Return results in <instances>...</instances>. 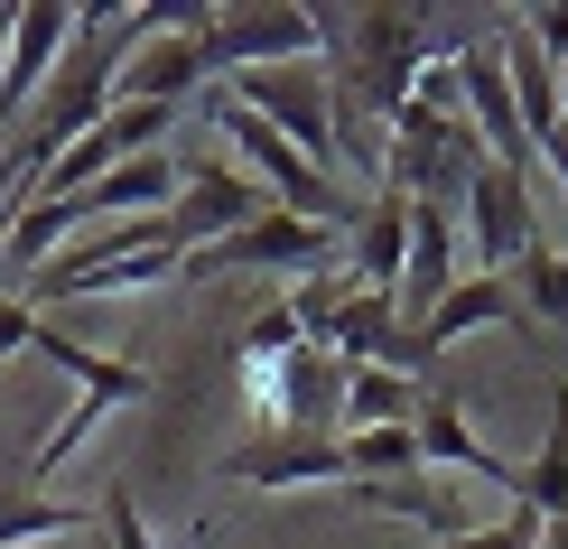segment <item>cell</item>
Here are the masks:
<instances>
[{"label": "cell", "mask_w": 568, "mask_h": 549, "mask_svg": "<svg viewBox=\"0 0 568 549\" xmlns=\"http://www.w3.org/2000/svg\"><path fill=\"white\" fill-rule=\"evenodd\" d=\"M317 47L336 65H326V84H336V112L354 122H400L410 112L419 75H429V47H419V10H317Z\"/></svg>", "instance_id": "cell-1"}, {"label": "cell", "mask_w": 568, "mask_h": 549, "mask_svg": "<svg viewBox=\"0 0 568 549\" xmlns=\"http://www.w3.org/2000/svg\"><path fill=\"white\" fill-rule=\"evenodd\" d=\"M205 122H215V131L233 140V150H243V177L262 186V196H271L280 214H298V224H345V233H354V214H364V196H345V186L326 177L317 159H298L290 140H280V131L262 122V112H243V103H233L224 84L205 93Z\"/></svg>", "instance_id": "cell-2"}, {"label": "cell", "mask_w": 568, "mask_h": 549, "mask_svg": "<svg viewBox=\"0 0 568 549\" xmlns=\"http://www.w3.org/2000/svg\"><path fill=\"white\" fill-rule=\"evenodd\" d=\"M224 93H233L243 112H262L298 159H317V169L336 177V84H326V65H262V75H224Z\"/></svg>", "instance_id": "cell-3"}, {"label": "cell", "mask_w": 568, "mask_h": 549, "mask_svg": "<svg viewBox=\"0 0 568 549\" xmlns=\"http://www.w3.org/2000/svg\"><path fill=\"white\" fill-rule=\"evenodd\" d=\"M243 400L262 428H298V438H336V410H345V364L317 345L280 354V364H243Z\"/></svg>", "instance_id": "cell-4"}, {"label": "cell", "mask_w": 568, "mask_h": 549, "mask_svg": "<svg viewBox=\"0 0 568 549\" xmlns=\"http://www.w3.org/2000/svg\"><path fill=\"white\" fill-rule=\"evenodd\" d=\"M224 271H271V279H317L326 271V224H298V214L262 205L252 224H233L224 243L186 252L178 279H224Z\"/></svg>", "instance_id": "cell-5"}, {"label": "cell", "mask_w": 568, "mask_h": 549, "mask_svg": "<svg viewBox=\"0 0 568 549\" xmlns=\"http://www.w3.org/2000/svg\"><path fill=\"white\" fill-rule=\"evenodd\" d=\"M205 29H215V10L178 0L169 29H159V38L122 65L112 103H169V112H186V103H196V84H215V47H205Z\"/></svg>", "instance_id": "cell-6"}, {"label": "cell", "mask_w": 568, "mask_h": 549, "mask_svg": "<svg viewBox=\"0 0 568 549\" xmlns=\"http://www.w3.org/2000/svg\"><path fill=\"white\" fill-rule=\"evenodd\" d=\"M224 485H252V494H345L354 466H345V438H298V428H262L224 457Z\"/></svg>", "instance_id": "cell-7"}, {"label": "cell", "mask_w": 568, "mask_h": 549, "mask_svg": "<svg viewBox=\"0 0 568 549\" xmlns=\"http://www.w3.org/2000/svg\"><path fill=\"white\" fill-rule=\"evenodd\" d=\"M215 75H262V65H307L317 57V10H290V0H252V10H215Z\"/></svg>", "instance_id": "cell-8"}, {"label": "cell", "mask_w": 568, "mask_h": 549, "mask_svg": "<svg viewBox=\"0 0 568 549\" xmlns=\"http://www.w3.org/2000/svg\"><path fill=\"white\" fill-rule=\"evenodd\" d=\"M271 196L252 186L243 169H224V159H196L186 169V196H178V214H169V243H178V261L186 252H205V243H224L233 224H252Z\"/></svg>", "instance_id": "cell-9"}, {"label": "cell", "mask_w": 568, "mask_h": 549, "mask_svg": "<svg viewBox=\"0 0 568 549\" xmlns=\"http://www.w3.org/2000/svg\"><path fill=\"white\" fill-rule=\"evenodd\" d=\"M466 233H476V261L504 279L513 261L540 243V233H531V177H513V169H494V159H485V169L466 177Z\"/></svg>", "instance_id": "cell-10"}, {"label": "cell", "mask_w": 568, "mask_h": 549, "mask_svg": "<svg viewBox=\"0 0 568 549\" xmlns=\"http://www.w3.org/2000/svg\"><path fill=\"white\" fill-rule=\"evenodd\" d=\"M457 103H466V122H476L494 169L531 177V140H523V112H513V84H504V57L494 47H466L457 57Z\"/></svg>", "instance_id": "cell-11"}, {"label": "cell", "mask_w": 568, "mask_h": 549, "mask_svg": "<svg viewBox=\"0 0 568 549\" xmlns=\"http://www.w3.org/2000/svg\"><path fill=\"white\" fill-rule=\"evenodd\" d=\"M410 438H419V466H466V475H485V485H504V494H513V457H494L476 428H466V400L447 392V382H429V392H419Z\"/></svg>", "instance_id": "cell-12"}, {"label": "cell", "mask_w": 568, "mask_h": 549, "mask_svg": "<svg viewBox=\"0 0 568 549\" xmlns=\"http://www.w3.org/2000/svg\"><path fill=\"white\" fill-rule=\"evenodd\" d=\"M400 261H410V196L373 186L364 214H354V289H400Z\"/></svg>", "instance_id": "cell-13"}, {"label": "cell", "mask_w": 568, "mask_h": 549, "mask_svg": "<svg viewBox=\"0 0 568 549\" xmlns=\"http://www.w3.org/2000/svg\"><path fill=\"white\" fill-rule=\"evenodd\" d=\"M494 57H504V84H513V112H523V140H531V159H540V140L559 131V75L568 65H550L531 47V29H504V47H494Z\"/></svg>", "instance_id": "cell-14"}, {"label": "cell", "mask_w": 568, "mask_h": 549, "mask_svg": "<svg viewBox=\"0 0 568 549\" xmlns=\"http://www.w3.org/2000/svg\"><path fill=\"white\" fill-rule=\"evenodd\" d=\"M29 354H47L75 392H103V400H150V364H122V354H93V345H75L65 326H47L38 317V336H29Z\"/></svg>", "instance_id": "cell-15"}, {"label": "cell", "mask_w": 568, "mask_h": 549, "mask_svg": "<svg viewBox=\"0 0 568 549\" xmlns=\"http://www.w3.org/2000/svg\"><path fill=\"white\" fill-rule=\"evenodd\" d=\"M419 392H429V382H410V373H392V364H364V373H345L336 438H354V428H410V419H419Z\"/></svg>", "instance_id": "cell-16"}, {"label": "cell", "mask_w": 568, "mask_h": 549, "mask_svg": "<svg viewBox=\"0 0 568 549\" xmlns=\"http://www.w3.org/2000/svg\"><path fill=\"white\" fill-rule=\"evenodd\" d=\"M169 186H178L169 150H140V159H122L112 177H93L84 196H57V205H75V224H84V214H122V224H131L140 205H169Z\"/></svg>", "instance_id": "cell-17"}, {"label": "cell", "mask_w": 568, "mask_h": 549, "mask_svg": "<svg viewBox=\"0 0 568 549\" xmlns=\"http://www.w3.org/2000/svg\"><path fill=\"white\" fill-rule=\"evenodd\" d=\"M93 504H57V494L29 485H0V549H38V540H84Z\"/></svg>", "instance_id": "cell-18"}, {"label": "cell", "mask_w": 568, "mask_h": 549, "mask_svg": "<svg viewBox=\"0 0 568 549\" xmlns=\"http://www.w3.org/2000/svg\"><path fill=\"white\" fill-rule=\"evenodd\" d=\"M513 504L523 512H568V382H550V438H540L531 466H513Z\"/></svg>", "instance_id": "cell-19"}, {"label": "cell", "mask_w": 568, "mask_h": 549, "mask_svg": "<svg viewBox=\"0 0 568 549\" xmlns=\"http://www.w3.org/2000/svg\"><path fill=\"white\" fill-rule=\"evenodd\" d=\"M392 345H400V307H392V289H354L326 354H336L345 373H364V364H392Z\"/></svg>", "instance_id": "cell-20"}, {"label": "cell", "mask_w": 568, "mask_h": 549, "mask_svg": "<svg viewBox=\"0 0 568 549\" xmlns=\"http://www.w3.org/2000/svg\"><path fill=\"white\" fill-rule=\"evenodd\" d=\"M504 279H513V298H523V317H540V326H559V336H568V252L531 243Z\"/></svg>", "instance_id": "cell-21"}, {"label": "cell", "mask_w": 568, "mask_h": 549, "mask_svg": "<svg viewBox=\"0 0 568 549\" xmlns=\"http://www.w3.org/2000/svg\"><path fill=\"white\" fill-rule=\"evenodd\" d=\"M345 466H354V485H400V475H429L410 428H354V438H345Z\"/></svg>", "instance_id": "cell-22"}, {"label": "cell", "mask_w": 568, "mask_h": 549, "mask_svg": "<svg viewBox=\"0 0 568 549\" xmlns=\"http://www.w3.org/2000/svg\"><path fill=\"white\" fill-rule=\"evenodd\" d=\"M290 298V317H298V345H336V317H345V298H354V279L345 271H317V279H298V289H280Z\"/></svg>", "instance_id": "cell-23"}, {"label": "cell", "mask_w": 568, "mask_h": 549, "mask_svg": "<svg viewBox=\"0 0 568 549\" xmlns=\"http://www.w3.org/2000/svg\"><path fill=\"white\" fill-rule=\"evenodd\" d=\"M178 261L169 252H140V261H112V271H75L57 298H122V289H169Z\"/></svg>", "instance_id": "cell-24"}, {"label": "cell", "mask_w": 568, "mask_h": 549, "mask_svg": "<svg viewBox=\"0 0 568 549\" xmlns=\"http://www.w3.org/2000/svg\"><path fill=\"white\" fill-rule=\"evenodd\" d=\"M280 354H298V317H290V298H271L262 317L243 326V364H280Z\"/></svg>", "instance_id": "cell-25"}, {"label": "cell", "mask_w": 568, "mask_h": 549, "mask_svg": "<svg viewBox=\"0 0 568 549\" xmlns=\"http://www.w3.org/2000/svg\"><path fill=\"white\" fill-rule=\"evenodd\" d=\"M438 549H540V512L513 504L504 521H485V531H457V540H438Z\"/></svg>", "instance_id": "cell-26"}, {"label": "cell", "mask_w": 568, "mask_h": 549, "mask_svg": "<svg viewBox=\"0 0 568 549\" xmlns=\"http://www.w3.org/2000/svg\"><path fill=\"white\" fill-rule=\"evenodd\" d=\"M103 540H112V549H150V521H140V494H131V485L103 494Z\"/></svg>", "instance_id": "cell-27"}, {"label": "cell", "mask_w": 568, "mask_h": 549, "mask_svg": "<svg viewBox=\"0 0 568 549\" xmlns=\"http://www.w3.org/2000/svg\"><path fill=\"white\" fill-rule=\"evenodd\" d=\"M29 336H38V307H29V298H10V289H0V364H10V354H19V345H29Z\"/></svg>", "instance_id": "cell-28"}, {"label": "cell", "mask_w": 568, "mask_h": 549, "mask_svg": "<svg viewBox=\"0 0 568 549\" xmlns=\"http://www.w3.org/2000/svg\"><path fill=\"white\" fill-rule=\"evenodd\" d=\"M531 47H540L550 65L568 57V0H559V10H540V19H531Z\"/></svg>", "instance_id": "cell-29"}, {"label": "cell", "mask_w": 568, "mask_h": 549, "mask_svg": "<svg viewBox=\"0 0 568 549\" xmlns=\"http://www.w3.org/2000/svg\"><path fill=\"white\" fill-rule=\"evenodd\" d=\"M540 159H550V177H559V186H568V122H559V131H550V140H540Z\"/></svg>", "instance_id": "cell-30"}, {"label": "cell", "mask_w": 568, "mask_h": 549, "mask_svg": "<svg viewBox=\"0 0 568 549\" xmlns=\"http://www.w3.org/2000/svg\"><path fill=\"white\" fill-rule=\"evenodd\" d=\"M540 549H568V512H550V521H540Z\"/></svg>", "instance_id": "cell-31"}, {"label": "cell", "mask_w": 568, "mask_h": 549, "mask_svg": "<svg viewBox=\"0 0 568 549\" xmlns=\"http://www.w3.org/2000/svg\"><path fill=\"white\" fill-rule=\"evenodd\" d=\"M10 29H19V10H0V65H10Z\"/></svg>", "instance_id": "cell-32"}]
</instances>
